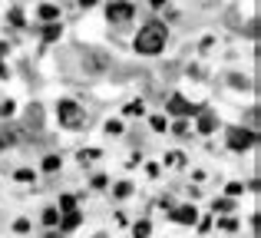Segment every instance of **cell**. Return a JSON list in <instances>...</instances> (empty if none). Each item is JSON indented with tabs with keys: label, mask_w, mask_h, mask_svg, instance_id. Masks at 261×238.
Masks as SVG:
<instances>
[{
	"label": "cell",
	"mask_w": 261,
	"mask_h": 238,
	"mask_svg": "<svg viewBox=\"0 0 261 238\" xmlns=\"http://www.w3.org/2000/svg\"><path fill=\"white\" fill-rule=\"evenodd\" d=\"M166 23H159V20H149L146 27H139V33H136V53L142 56H155L166 50Z\"/></svg>",
	"instance_id": "6da1fadb"
},
{
	"label": "cell",
	"mask_w": 261,
	"mask_h": 238,
	"mask_svg": "<svg viewBox=\"0 0 261 238\" xmlns=\"http://www.w3.org/2000/svg\"><path fill=\"white\" fill-rule=\"evenodd\" d=\"M106 132H112V136L123 132V123H119V119H109V123H106Z\"/></svg>",
	"instance_id": "cb8c5ba5"
},
{
	"label": "cell",
	"mask_w": 261,
	"mask_h": 238,
	"mask_svg": "<svg viewBox=\"0 0 261 238\" xmlns=\"http://www.w3.org/2000/svg\"><path fill=\"white\" fill-rule=\"evenodd\" d=\"M60 169V156H46L43 159V172H56Z\"/></svg>",
	"instance_id": "ac0fdd59"
},
{
	"label": "cell",
	"mask_w": 261,
	"mask_h": 238,
	"mask_svg": "<svg viewBox=\"0 0 261 238\" xmlns=\"http://www.w3.org/2000/svg\"><path fill=\"white\" fill-rule=\"evenodd\" d=\"M60 33H63V27H60V23H46L43 40H46V43H53V40H60Z\"/></svg>",
	"instance_id": "8fae6325"
},
{
	"label": "cell",
	"mask_w": 261,
	"mask_h": 238,
	"mask_svg": "<svg viewBox=\"0 0 261 238\" xmlns=\"http://www.w3.org/2000/svg\"><path fill=\"white\" fill-rule=\"evenodd\" d=\"M103 66H106V56L103 53H90V73H103Z\"/></svg>",
	"instance_id": "7c38bea8"
},
{
	"label": "cell",
	"mask_w": 261,
	"mask_h": 238,
	"mask_svg": "<svg viewBox=\"0 0 261 238\" xmlns=\"http://www.w3.org/2000/svg\"><path fill=\"white\" fill-rule=\"evenodd\" d=\"M132 235H136V238H149V235H152V225H149V222H139V225H132Z\"/></svg>",
	"instance_id": "4fadbf2b"
},
{
	"label": "cell",
	"mask_w": 261,
	"mask_h": 238,
	"mask_svg": "<svg viewBox=\"0 0 261 238\" xmlns=\"http://www.w3.org/2000/svg\"><path fill=\"white\" fill-rule=\"evenodd\" d=\"M172 222H179V225H192V222H199V212H195V205L172 208Z\"/></svg>",
	"instance_id": "8992f818"
},
{
	"label": "cell",
	"mask_w": 261,
	"mask_h": 238,
	"mask_svg": "<svg viewBox=\"0 0 261 238\" xmlns=\"http://www.w3.org/2000/svg\"><path fill=\"white\" fill-rule=\"evenodd\" d=\"M0 116H14V103H3L0 106Z\"/></svg>",
	"instance_id": "4316f807"
},
{
	"label": "cell",
	"mask_w": 261,
	"mask_h": 238,
	"mask_svg": "<svg viewBox=\"0 0 261 238\" xmlns=\"http://www.w3.org/2000/svg\"><path fill=\"white\" fill-rule=\"evenodd\" d=\"M169 112L172 116H192V112H199V106H192L182 96H169Z\"/></svg>",
	"instance_id": "277c9868"
},
{
	"label": "cell",
	"mask_w": 261,
	"mask_h": 238,
	"mask_svg": "<svg viewBox=\"0 0 261 238\" xmlns=\"http://www.w3.org/2000/svg\"><path fill=\"white\" fill-rule=\"evenodd\" d=\"M27 129H33V132L43 129V106H40V103L27 106Z\"/></svg>",
	"instance_id": "52a82bcc"
},
{
	"label": "cell",
	"mask_w": 261,
	"mask_h": 238,
	"mask_svg": "<svg viewBox=\"0 0 261 238\" xmlns=\"http://www.w3.org/2000/svg\"><path fill=\"white\" fill-rule=\"evenodd\" d=\"M215 212H231V199H218L215 202Z\"/></svg>",
	"instance_id": "603a6c76"
},
{
	"label": "cell",
	"mask_w": 261,
	"mask_h": 238,
	"mask_svg": "<svg viewBox=\"0 0 261 238\" xmlns=\"http://www.w3.org/2000/svg\"><path fill=\"white\" fill-rule=\"evenodd\" d=\"M96 238H106V235H96Z\"/></svg>",
	"instance_id": "1f68e13d"
},
{
	"label": "cell",
	"mask_w": 261,
	"mask_h": 238,
	"mask_svg": "<svg viewBox=\"0 0 261 238\" xmlns=\"http://www.w3.org/2000/svg\"><path fill=\"white\" fill-rule=\"evenodd\" d=\"M56 116H60V123L66 129H79L83 126V110L70 103V99H63V103H56Z\"/></svg>",
	"instance_id": "3957f363"
},
{
	"label": "cell",
	"mask_w": 261,
	"mask_h": 238,
	"mask_svg": "<svg viewBox=\"0 0 261 238\" xmlns=\"http://www.w3.org/2000/svg\"><path fill=\"white\" fill-rule=\"evenodd\" d=\"M43 238H60V235H43Z\"/></svg>",
	"instance_id": "4dcf8cb0"
},
{
	"label": "cell",
	"mask_w": 261,
	"mask_h": 238,
	"mask_svg": "<svg viewBox=\"0 0 261 238\" xmlns=\"http://www.w3.org/2000/svg\"><path fill=\"white\" fill-rule=\"evenodd\" d=\"M112 192H116V199H126V195L132 192V185H129V182H119L116 189H112Z\"/></svg>",
	"instance_id": "ffe728a7"
},
{
	"label": "cell",
	"mask_w": 261,
	"mask_h": 238,
	"mask_svg": "<svg viewBox=\"0 0 261 238\" xmlns=\"http://www.w3.org/2000/svg\"><path fill=\"white\" fill-rule=\"evenodd\" d=\"M0 149H3V143H0Z\"/></svg>",
	"instance_id": "d6a6232c"
},
{
	"label": "cell",
	"mask_w": 261,
	"mask_h": 238,
	"mask_svg": "<svg viewBox=\"0 0 261 238\" xmlns=\"http://www.w3.org/2000/svg\"><path fill=\"white\" fill-rule=\"evenodd\" d=\"M3 53H7V43H0V56H3Z\"/></svg>",
	"instance_id": "f546056e"
},
{
	"label": "cell",
	"mask_w": 261,
	"mask_h": 238,
	"mask_svg": "<svg viewBox=\"0 0 261 238\" xmlns=\"http://www.w3.org/2000/svg\"><path fill=\"white\" fill-rule=\"evenodd\" d=\"M7 20H10L14 27H23V23H27V20H23V10H20V7H14V10L7 14Z\"/></svg>",
	"instance_id": "e0dca14e"
},
{
	"label": "cell",
	"mask_w": 261,
	"mask_h": 238,
	"mask_svg": "<svg viewBox=\"0 0 261 238\" xmlns=\"http://www.w3.org/2000/svg\"><path fill=\"white\" fill-rule=\"evenodd\" d=\"M14 228H17L20 235H27V232H30V222H27V219H17V222H14Z\"/></svg>",
	"instance_id": "7402d4cb"
},
{
	"label": "cell",
	"mask_w": 261,
	"mask_h": 238,
	"mask_svg": "<svg viewBox=\"0 0 261 238\" xmlns=\"http://www.w3.org/2000/svg\"><path fill=\"white\" fill-rule=\"evenodd\" d=\"M142 112H146V103H142V99H136V103L126 106V116H142Z\"/></svg>",
	"instance_id": "9a60e30c"
},
{
	"label": "cell",
	"mask_w": 261,
	"mask_h": 238,
	"mask_svg": "<svg viewBox=\"0 0 261 238\" xmlns=\"http://www.w3.org/2000/svg\"><path fill=\"white\" fill-rule=\"evenodd\" d=\"M79 222H83V215H79V212H63V219H60V225H63V228H66V232H73V228H79Z\"/></svg>",
	"instance_id": "9c48e42d"
},
{
	"label": "cell",
	"mask_w": 261,
	"mask_h": 238,
	"mask_svg": "<svg viewBox=\"0 0 261 238\" xmlns=\"http://www.w3.org/2000/svg\"><path fill=\"white\" fill-rule=\"evenodd\" d=\"M166 116H152V129H155V132H166Z\"/></svg>",
	"instance_id": "44dd1931"
},
{
	"label": "cell",
	"mask_w": 261,
	"mask_h": 238,
	"mask_svg": "<svg viewBox=\"0 0 261 238\" xmlns=\"http://www.w3.org/2000/svg\"><path fill=\"white\" fill-rule=\"evenodd\" d=\"M43 225H50V228L60 225V212H56V208H46V212H43Z\"/></svg>",
	"instance_id": "2e32d148"
},
{
	"label": "cell",
	"mask_w": 261,
	"mask_h": 238,
	"mask_svg": "<svg viewBox=\"0 0 261 238\" xmlns=\"http://www.w3.org/2000/svg\"><path fill=\"white\" fill-rule=\"evenodd\" d=\"M152 7H166V0H152Z\"/></svg>",
	"instance_id": "f1b7e54d"
},
{
	"label": "cell",
	"mask_w": 261,
	"mask_h": 238,
	"mask_svg": "<svg viewBox=\"0 0 261 238\" xmlns=\"http://www.w3.org/2000/svg\"><path fill=\"white\" fill-rule=\"evenodd\" d=\"M218 225H222L225 232H231V228H235V225H238V222H235V219H222V222H218Z\"/></svg>",
	"instance_id": "484cf974"
},
{
	"label": "cell",
	"mask_w": 261,
	"mask_h": 238,
	"mask_svg": "<svg viewBox=\"0 0 261 238\" xmlns=\"http://www.w3.org/2000/svg\"><path fill=\"white\" fill-rule=\"evenodd\" d=\"M40 20H46V23H56V20H60V10H56L53 3H40Z\"/></svg>",
	"instance_id": "30bf717a"
},
{
	"label": "cell",
	"mask_w": 261,
	"mask_h": 238,
	"mask_svg": "<svg viewBox=\"0 0 261 238\" xmlns=\"http://www.w3.org/2000/svg\"><path fill=\"white\" fill-rule=\"evenodd\" d=\"M255 143H258L255 129H245V126L228 129V149H235V152H245V149H251Z\"/></svg>",
	"instance_id": "7a4b0ae2"
},
{
	"label": "cell",
	"mask_w": 261,
	"mask_h": 238,
	"mask_svg": "<svg viewBox=\"0 0 261 238\" xmlns=\"http://www.w3.org/2000/svg\"><path fill=\"white\" fill-rule=\"evenodd\" d=\"M96 0H79V7H93Z\"/></svg>",
	"instance_id": "83f0119b"
},
{
	"label": "cell",
	"mask_w": 261,
	"mask_h": 238,
	"mask_svg": "<svg viewBox=\"0 0 261 238\" xmlns=\"http://www.w3.org/2000/svg\"><path fill=\"white\" fill-rule=\"evenodd\" d=\"M76 208V195H60V208L56 212H73Z\"/></svg>",
	"instance_id": "5bb4252c"
},
{
	"label": "cell",
	"mask_w": 261,
	"mask_h": 238,
	"mask_svg": "<svg viewBox=\"0 0 261 238\" xmlns=\"http://www.w3.org/2000/svg\"><path fill=\"white\" fill-rule=\"evenodd\" d=\"M215 129H218V119H215V116H212V112H199V132H215Z\"/></svg>",
	"instance_id": "ba28073f"
},
{
	"label": "cell",
	"mask_w": 261,
	"mask_h": 238,
	"mask_svg": "<svg viewBox=\"0 0 261 238\" xmlns=\"http://www.w3.org/2000/svg\"><path fill=\"white\" fill-rule=\"evenodd\" d=\"M106 17H109V23H126L132 17V3H109Z\"/></svg>",
	"instance_id": "5b68a950"
},
{
	"label": "cell",
	"mask_w": 261,
	"mask_h": 238,
	"mask_svg": "<svg viewBox=\"0 0 261 238\" xmlns=\"http://www.w3.org/2000/svg\"><path fill=\"white\" fill-rule=\"evenodd\" d=\"M242 192H245L242 182H231V185H228V195H242Z\"/></svg>",
	"instance_id": "d4e9b609"
},
{
	"label": "cell",
	"mask_w": 261,
	"mask_h": 238,
	"mask_svg": "<svg viewBox=\"0 0 261 238\" xmlns=\"http://www.w3.org/2000/svg\"><path fill=\"white\" fill-rule=\"evenodd\" d=\"M33 175H37V172H30V169H17V172H14L17 182H33Z\"/></svg>",
	"instance_id": "d6986e66"
}]
</instances>
